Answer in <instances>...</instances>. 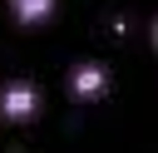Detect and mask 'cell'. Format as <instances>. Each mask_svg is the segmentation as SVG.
Wrapping results in <instances>:
<instances>
[{
	"instance_id": "obj_3",
	"label": "cell",
	"mask_w": 158,
	"mask_h": 153,
	"mask_svg": "<svg viewBox=\"0 0 158 153\" xmlns=\"http://www.w3.org/2000/svg\"><path fill=\"white\" fill-rule=\"evenodd\" d=\"M5 5H10V15H15L25 30H35V25H44V20L54 15L59 0H5Z\"/></svg>"
},
{
	"instance_id": "obj_2",
	"label": "cell",
	"mask_w": 158,
	"mask_h": 153,
	"mask_svg": "<svg viewBox=\"0 0 158 153\" xmlns=\"http://www.w3.org/2000/svg\"><path fill=\"white\" fill-rule=\"evenodd\" d=\"M69 94H74L79 104L104 99V94H109V64H104V59H79V64L69 69Z\"/></svg>"
},
{
	"instance_id": "obj_1",
	"label": "cell",
	"mask_w": 158,
	"mask_h": 153,
	"mask_svg": "<svg viewBox=\"0 0 158 153\" xmlns=\"http://www.w3.org/2000/svg\"><path fill=\"white\" fill-rule=\"evenodd\" d=\"M44 109V89L35 79H5L0 84V123H30Z\"/></svg>"
},
{
	"instance_id": "obj_4",
	"label": "cell",
	"mask_w": 158,
	"mask_h": 153,
	"mask_svg": "<svg viewBox=\"0 0 158 153\" xmlns=\"http://www.w3.org/2000/svg\"><path fill=\"white\" fill-rule=\"evenodd\" d=\"M148 35H153V49H158V15H153V25H148Z\"/></svg>"
}]
</instances>
